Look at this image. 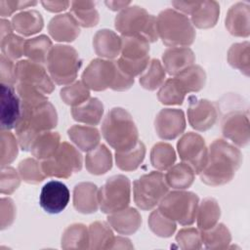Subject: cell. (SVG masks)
<instances>
[{
  "instance_id": "obj_1",
  "label": "cell",
  "mask_w": 250,
  "mask_h": 250,
  "mask_svg": "<svg viewBox=\"0 0 250 250\" xmlns=\"http://www.w3.org/2000/svg\"><path fill=\"white\" fill-rule=\"evenodd\" d=\"M241 163L240 150L229 143L217 139L211 143L206 164L198 175L208 186H222L232 180Z\"/></svg>"
},
{
  "instance_id": "obj_51",
  "label": "cell",
  "mask_w": 250,
  "mask_h": 250,
  "mask_svg": "<svg viewBox=\"0 0 250 250\" xmlns=\"http://www.w3.org/2000/svg\"><path fill=\"white\" fill-rule=\"evenodd\" d=\"M21 184V177L19 172L11 166L1 167L0 177V191L2 194L13 193Z\"/></svg>"
},
{
  "instance_id": "obj_46",
  "label": "cell",
  "mask_w": 250,
  "mask_h": 250,
  "mask_svg": "<svg viewBox=\"0 0 250 250\" xmlns=\"http://www.w3.org/2000/svg\"><path fill=\"white\" fill-rule=\"evenodd\" d=\"M148 227L150 230L160 237H170L176 230V223L165 216L158 209L153 210L148 217Z\"/></svg>"
},
{
  "instance_id": "obj_45",
  "label": "cell",
  "mask_w": 250,
  "mask_h": 250,
  "mask_svg": "<svg viewBox=\"0 0 250 250\" xmlns=\"http://www.w3.org/2000/svg\"><path fill=\"white\" fill-rule=\"evenodd\" d=\"M60 96L64 104L73 107L87 101L90 98V91L82 81H75L62 88Z\"/></svg>"
},
{
  "instance_id": "obj_19",
  "label": "cell",
  "mask_w": 250,
  "mask_h": 250,
  "mask_svg": "<svg viewBox=\"0 0 250 250\" xmlns=\"http://www.w3.org/2000/svg\"><path fill=\"white\" fill-rule=\"evenodd\" d=\"M222 134L238 146H244L249 142V119L242 111H230L222 121Z\"/></svg>"
},
{
  "instance_id": "obj_20",
  "label": "cell",
  "mask_w": 250,
  "mask_h": 250,
  "mask_svg": "<svg viewBox=\"0 0 250 250\" xmlns=\"http://www.w3.org/2000/svg\"><path fill=\"white\" fill-rule=\"evenodd\" d=\"M49 34L58 42H72L80 34V25L70 13L55 16L48 24Z\"/></svg>"
},
{
  "instance_id": "obj_6",
  "label": "cell",
  "mask_w": 250,
  "mask_h": 250,
  "mask_svg": "<svg viewBox=\"0 0 250 250\" xmlns=\"http://www.w3.org/2000/svg\"><path fill=\"white\" fill-rule=\"evenodd\" d=\"M114 26L122 36H138L148 43L158 40L156 18L138 5L121 10L114 20Z\"/></svg>"
},
{
  "instance_id": "obj_24",
  "label": "cell",
  "mask_w": 250,
  "mask_h": 250,
  "mask_svg": "<svg viewBox=\"0 0 250 250\" xmlns=\"http://www.w3.org/2000/svg\"><path fill=\"white\" fill-rule=\"evenodd\" d=\"M109 226L120 234H133L142 225V217L139 211L133 207H127L118 212L108 214Z\"/></svg>"
},
{
  "instance_id": "obj_12",
  "label": "cell",
  "mask_w": 250,
  "mask_h": 250,
  "mask_svg": "<svg viewBox=\"0 0 250 250\" xmlns=\"http://www.w3.org/2000/svg\"><path fill=\"white\" fill-rule=\"evenodd\" d=\"M131 196V183L124 175L108 178L98 190L99 207L103 213L111 214L128 207Z\"/></svg>"
},
{
  "instance_id": "obj_42",
  "label": "cell",
  "mask_w": 250,
  "mask_h": 250,
  "mask_svg": "<svg viewBox=\"0 0 250 250\" xmlns=\"http://www.w3.org/2000/svg\"><path fill=\"white\" fill-rule=\"evenodd\" d=\"M201 240L208 249H224L227 248L231 240L230 232L224 224H216L213 228L200 230Z\"/></svg>"
},
{
  "instance_id": "obj_26",
  "label": "cell",
  "mask_w": 250,
  "mask_h": 250,
  "mask_svg": "<svg viewBox=\"0 0 250 250\" xmlns=\"http://www.w3.org/2000/svg\"><path fill=\"white\" fill-rule=\"evenodd\" d=\"M104 114V104L98 98H89L79 105L71 108V115L77 122L87 125H98Z\"/></svg>"
},
{
  "instance_id": "obj_17",
  "label": "cell",
  "mask_w": 250,
  "mask_h": 250,
  "mask_svg": "<svg viewBox=\"0 0 250 250\" xmlns=\"http://www.w3.org/2000/svg\"><path fill=\"white\" fill-rule=\"evenodd\" d=\"M154 128L162 140H174L186 129L184 111L178 108H163L155 116Z\"/></svg>"
},
{
  "instance_id": "obj_23",
  "label": "cell",
  "mask_w": 250,
  "mask_h": 250,
  "mask_svg": "<svg viewBox=\"0 0 250 250\" xmlns=\"http://www.w3.org/2000/svg\"><path fill=\"white\" fill-rule=\"evenodd\" d=\"M98 188L90 182L77 184L73 188V206L82 214L95 213L99 208Z\"/></svg>"
},
{
  "instance_id": "obj_35",
  "label": "cell",
  "mask_w": 250,
  "mask_h": 250,
  "mask_svg": "<svg viewBox=\"0 0 250 250\" xmlns=\"http://www.w3.org/2000/svg\"><path fill=\"white\" fill-rule=\"evenodd\" d=\"M221 209L216 199L206 197L198 205L196 213L197 227L200 230H206L213 228L220 219Z\"/></svg>"
},
{
  "instance_id": "obj_3",
  "label": "cell",
  "mask_w": 250,
  "mask_h": 250,
  "mask_svg": "<svg viewBox=\"0 0 250 250\" xmlns=\"http://www.w3.org/2000/svg\"><path fill=\"white\" fill-rule=\"evenodd\" d=\"M82 82L88 89L104 91H125L134 84V78L125 74L116 61L95 59L90 62L82 73Z\"/></svg>"
},
{
  "instance_id": "obj_49",
  "label": "cell",
  "mask_w": 250,
  "mask_h": 250,
  "mask_svg": "<svg viewBox=\"0 0 250 250\" xmlns=\"http://www.w3.org/2000/svg\"><path fill=\"white\" fill-rule=\"evenodd\" d=\"M25 41L22 37L10 33L5 37L1 38L0 48L4 56L12 61L18 60L24 56V45Z\"/></svg>"
},
{
  "instance_id": "obj_7",
  "label": "cell",
  "mask_w": 250,
  "mask_h": 250,
  "mask_svg": "<svg viewBox=\"0 0 250 250\" xmlns=\"http://www.w3.org/2000/svg\"><path fill=\"white\" fill-rule=\"evenodd\" d=\"M46 64L49 75L56 84L69 85L76 79L82 60L73 47L58 44L51 49Z\"/></svg>"
},
{
  "instance_id": "obj_29",
  "label": "cell",
  "mask_w": 250,
  "mask_h": 250,
  "mask_svg": "<svg viewBox=\"0 0 250 250\" xmlns=\"http://www.w3.org/2000/svg\"><path fill=\"white\" fill-rule=\"evenodd\" d=\"M69 139L83 151H90L95 148L101 140L99 130L89 125H73L67 130Z\"/></svg>"
},
{
  "instance_id": "obj_53",
  "label": "cell",
  "mask_w": 250,
  "mask_h": 250,
  "mask_svg": "<svg viewBox=\"0 0 250 250\" xmlns=\"http://www.w3.org/2000/svg\"><path fill=\"white\" fill-rule=\"evenodd\" d=\"M1 229L9 228L16 217V206L14 201L9 197L1 198Z\"/></svg>"
},
{
  "instance_id": "obj_15",
  "label": "cell",
  "mask_w": 250,
  "mask_h": 250,
  "mask_svg": "<svg viewBox=\"0 0 250 250\" xmlns=\"http://www.w3.org/2000/svg\"><path fill=\"white\" fill-rule=\"evenodd\" d=\"M218 114V106L215 103L195 96L188 97V119L193 129L200 132L209 130L215 125Z\"/></svg>"
},
{
  "instance_id": "obj_4",
  "label": "cell",
  "mask_w": 250,
  "mask_h": 250,
  "mask_svg": "<svg viewBox=\"0 0 250 250\" xmlns=\"http://www.w3.org/2000/svg\"><path fill=\"white\" fill-rule=\"evenodd\" d=\"M102 135L115 151L133 147L139 141V133L132 115L122 107H113L105 115Z\"/></svg>"
},
{
  "instance_id": "obj_30",
  "label": "cell",
  "mask_w": 250,
  "mask_h": 250,
  "mask_svg": "<svg viewBox=\"0 0 250 250\" xmlns=\"http://www.w3.org/2000/svg\"><path fill=\"white\" fill-rule=\"evenodd\" d=\"M220 5L216 1H200L192 12L190 21L197 28H211L219 19Z\"/></svg>"
},
{
  "instance_id": "obj_55",
  "label": "cell",
  "mask_w": 250,
  "mask_h": 250,
  "mask_svg": "<svg viewBox=\"0 0 250 250\" xmlns=\"http://www.w3.org/2000/svg\"><path fill=\"white\" fill-rule=\"evenodd\" d=\"M199 2L200 1H173L172 5L176 11H180V13L184 15H191L199 5Z\"/></svg>"
},
{
  "instance_id": "obj_41",
  "label": "cell",
  "mask_w": 250,
  "mask_h": 250,
  "mask_svg": "<svg viewBox=\"0 0 250 250\" xmlns=\"http://www.w3.org/2000/svg\"><path fill=\"white\" fill-rule=\"evenodd\" d=\"M187 93L198 92L206 82V73L204 69L197 64H192L175 76Z\"/></svg>"
},
{
  "instance_id": "obj_57",
  "label": "cell",
  "mask_w": 250,
  "mask_h": 250,
  "mask_svg": "<svg viewBox=\"0 0 250 250\" xmlns=\"http://www.w3.org/2000/svg\"><path fill=\"white\" fill-rule=\"evenodd\" d=\"M131 241L128 238L122 236H114L110 248H133V245L130 243Z\"/></svg>"
},
{
  "instance_id": "obj_16",
  "label": "cell",
  "mask_w": 250,
  "mask_h": 250,
  "mask_svg": "<svg viewBox=\"0 0 250 250\" xmlns=\"http://www.w3.org/2000/svg\"><path fill=\"white\" fill-rule=\"evenodd\" d=\"M70 199L68 188L60 181H49L41 188L39 204L49 214H59L65 209Z\"/></svg>"
},
{
  "instance_id": "obj_52",
  "label": "cell",
  "mask_w": 250,
  "mask_h": 250,
  "mask_svg": "<svg viewBox=\"0 0 250 250\" xmlns=\"http://www.w3.org/2000/svg\"><path fill=\"white\" fill-rule=\"evenodd\" d=\"M0 78L1 84L15 86L17 84L16 63L3 54L0 57Z\"/></svg>"
},
{
  "instance_id": "obj_13",
  "label": "cell",
  "mask_w": 250,
  "mask_h": 250,
  "mask_svg": "<svg viewBox=\"0 0 250 250\" xmlns=\"http://www.w3.org/2000/svg\"><path fill=\"white\" fill-rule=\"evenodd\" d=\"M177 150L182 161L189 165L195 174H199L206 164L208 154L204 139L197 133L188 132L178 141Z\"/></svg>"
},
{
  "instance_id": "obj_34",
  "label": "cell",
  "mask_w": 250,
  "mask_h": 250,
  "mask_svg": "<svg viewBox=\"0 0 250 250\" xmlns=\"http://www.w3.org/2000/svg\"><path fill=\"white\" fill-rule=\"evenodd\" d=\"M62 248L87 249L89 248V229L81 223L68 226L62 235Z\"/></svg>"
},
{
  "instance_id": "obj_48",
  "label": "cell",
  "mask_w": 250,
  "mask_h": 250,
  "mask_svg": "<svg viewBox=\"0 0 250 250\" xmlns=\"http://www.w3.org/2000/svg\"><path fill=\"white\" fill-rule=\"evenodd\" d=\"M19 142L9 130H1V167L9 166L18 156Z\"/></svg>"
},
{
  "instance_id": "obj_32",
  "label": "cell",
  "mask_w": 250,
  "mask_h": 250,
  "mask_svg": "<svg viewBox=\"0 0 250 250\" xmlns=\"http://www.w3.org/2000/svg\"><path fill=\"white\" fill-rule=\"evenodd\" d=\"M164 177L169 188L175 189H186L192 185L195 173L189 165L185 162H181L170 167Z\"/></svg>"
},
{
  "instance_id": "obj_21",
  "label": "cell",
  "mask_w": 250,
  "mask_h": 250,
  "mask_svg": "<svg viewBox=\"0 0 250 250\" xmlns=\"http://www.w3.org/2000/svg\"><path fill=\"white\" fill-rule=\"evenodd\" d=\"M195 55L188 47H170L162 55L165 71L176 76L188 66L194 64Z\"/></svg>"
},
{
  "instance_id": "obj_11",
  "label": "cell",
  "mask_w": 250,
  "mask_h": 250,
  "mask_svg": "<svg viewBox=\"0 0 250 250\" xmlns=\"http://www.w3.org/2000/svg\"><path fill=\"white\" fill-rule=\"evenodd\" d=\"M169 187L164 174L160 171H151L134 181V201L142 210H151L159 204L166 195Z\"/></svg>"
},
{
  "instance_id": "obj_10",
  "label": "cell",
  "mask_w": 250,
  "mask_h": 250,
  "mask_svg": "<svg viewBox=\"0 0 250 250\" xmlns=\"http://www.w3.org/2000/svg\"><path fill=\"white\" fill-rule=\"evenodd\" d=\"M40 163L46 177L67 179L81 171L83 158L74 146L62 142L51 157L41 160Z\"/></svg>"
},
{
  "instance_id": "obj_31",
  "label": "cell",
  "mask_w": 250,
  "mask_h": 250,
  "mask_svg": "<svg viewBox=\"0 0 250 250\" xmlns=\"http://www.w3.org/2000/svg\"><path fill=\"white\" fill-rule=\"evenodd\" d=\"M61 145V136L58 132L45 131L37 136L33 142L30 152L38 160L51 157Z\"/></svg>"
},
{
  "instance_id": "obj_25",
  "label": "cell",
  "mask_w": 250,
  "mask_h": 250,
  "mask_svg": "<svg viewBox=\"0 0 250 250\" xmlns=\"http://www.w3.org/2000/svg\"><path fill=\"white\" fill-rule=\"evenodd\" d=\"M95 53L104 59H114L120 54L121 37L110 29H100L93 37Z\"/></svg>"
},
{
  "instance_id": "obj_37",
  "label": "cell",
  "mask_w": 250,
  "mask_h": 250,
  "mask_svg": "<svg viewBox=\"0 0 250 250\" xmlns=\"http://www.w3.org/2000/svg\"><path fill=\"white\" fill-rule=\"evenodd\" d=\"M53 48L51 39L42 34L25 41L24 56L38 63H46L49 53Z\"/></svg>"
},
{
  "instance_id": "obj_47",
  "label": "cell",
  "mask_w": 250,
  "mask_h": 250,
  "mask_svg": "<svg viewBox=\"0 0 250 250\" xmlns=\"http://www.w3.org/2000/svg\"><path fill=\"white\" fill-rule=\"evenodd\" d=\"M18 172L21 179L27 184H38L46 178L42 171L41 163L31 157L25 158L19 163Z\"/></svg>"
},
{
  "instance_id": "obj_27",
  "label": "cell",
  "mask_w": 250,
  "mask_h": 250,
  "mask_svg": "<svg viewBox=\"0 0 250 250\" xmlns=\"http://www.w3.org/2000/svg\"><path fill=\"white\" fill-rule=\"evenodd\" d=\"M11 22L14 30L23 36L36 34L44 25L43 18L36 10H26L16 14L13 16Z\"/></svg>"
},
{
  "instance_id": "obj_50",
  "label": "cell",
  "mask_w": 250,
  "mask_h": 250,
  "mask_svg": "<svg viewBox=\"0 0 250 250\" xmlns=\"http://www.w3.org/2000/svg\"><path fill=\"white\" fill-rule=\"evenodd\" d=\"M176 241L182 249H200L202 246L201 232L194 228H186L178 231Z\"/></svg>"
},
{
  "instance_id": "obj_18",
  "label": "cell",
  "mask_w": 250,
  "mask_h": 250,
  "mask_svg": "<svg viewBox=\"0 0 250 250\" xmlns=\"http://www.w3.org/2000/svg\"><path fill=\"white\" fill-rule=\"evenodd\" d=\"M0 92V124L1 130L15 129L21 113V99L14 86L1 84Z\"/></svg>"
},
{
  "instance_id": "obj_14",
  "label": "cell",
  "mask_w": 250,
  "mask_h": 250,
  "mask_svg": "<svg viewBox=\"0 0 250 250\" xmlns=\"http://www.w3.org/2000/svg\"><path fill=\"white\" fill-rule=\"evenodd\" d=\"M17 83L31 86L44 95L55 90V84L41 63L30 60H21L16 63Z\"/></svg>"
},
{
  "instance_id": "obj_33",
  "label": "cell",
  "mask_w": 250,
  "mask_h": 250,
  "mask_svg": "<svg viewBox=\"0 0 250 250\" xmlns=\"http://www.w3.org/2000/svg\"><path fill=\"white\" fill-rule=\"evenodd\" d=\"M145 156L146 146L142 141H138V143L129 149L115 151L116 166L125 172L135 171L144 161Z\"/></svg>"
},
{
  "instance_id": "obj_38",
  "label": "cell",
  "mask_w": 250,
  "mask_h": 250,
  "mask_svg": "<svg viewBox=\"0 0 250 250\" xmlns=\"http://www.w3.org/2000/svg\"><path fill=\"white\" fill-rule=\"evenodd\" d=\"M89 248L109 249L113 240L110 226L104 222L97 221L89 226Z\"/></svg>"
},
{
  "instance_id": "obj_39",
  "label": "cell",
  "mask_w": 250,
  "mask_h": 250,
  "mask_svg": "<svg viewBox=\"0 0 250 250\" xmlns=\"http://www.w3.org/2000/svg\"><path fill=\"white\" fill-rule=\"evenodd\" d=\"M186 94L187 92L180 81L176 77H173L167 79L161 85L157 93V98L162 104L178 105L183 104Z\"/></svg>"
},
{
  "instance_id": "obj_2",
  "label": "cell",
  "mask_w": 250,
  "mask_h": 250,
  "mask_svg": "<svg viewBox=\"0 0 250 250\" xmlns=\"http://www.w3.org/2000/svg\"><path fill=\"white\" fill-rule=\"evenodd\" d=\"M21 113L15 127L20 147L30 151V147L39 134L50 131L58 124V114L55 106L49 102L21 103Z\"/></svg>"
},
{
  "instance_id": "obj_28",
  "label": "cell",
  "mask_w": 250,
  "mask_h": 250,
  "mask_svg": "<svg viewBox=\"0 0 250 250\" xmlns=\"http://www.w3.org/2000/svg\"><path fill=\"white\" fill-rule=\"evenodd\" d=\"M85 166L92 175H103L112 167V156L110 150L104 145H98L88 151L85 157Z\"/></svg>"
},
{
  "instance_id": "obj_22",
  "label": "cell",
  "mask_w": 250,
  "mask_h": 250,
  "mask_svg": "<svg viewBox=\"0 0 250 250\" xmlns=\"http://www.w3.org/2000/svg\"><path fill=\"white\" fill-rule=\"evenodd\" d=\"M249 8L247 2H237L229 9L226 17V27L230 34L238 37H248Z\"/></svg>"
},
{
  "instance_id": "obj_59",
  "label": "cell",
  "mask_w": 250,
  "mask_h": 250,
  "mask_svg": "<svg viewBox=\"0 0 250 250\" xmlns=\"http://www.w3.org/2000/svg\"><path fill=\"white\" fill-rule=\"evenodd\" d=\"M13 25H12V22L9 21L8 20H5L4 18L1 19L0 21V36L1 38L5 37L6 35L10 34V33H13L12 30H13Z\"/></svg>"
},
{
  "instance_id": "obj_8",
  "label": "cell",
  "mask_w": 250,
  "mask_h": 250,
  "mask_svg": "<svg viewBox=\"0 0 250 250\" xmlns=\"http://www.w3.org/2000/svg\"><path fill=\"white\" fill-rule=\"evenodd\" d=\"M197 194L183 189L167 192L158 204V210L182 226L194 223L198 208Z\"/></svg>"
},
{
  "instance_id": "obj_54",
  "label": "cell",
  "mask_w": 250,
  "mask_h": 250,
  "mask_svg": "<svg viewBox=\"0 0 250 250\" xmlns=\"http://www.w3.org/2000/svg\"><path fill=\"white\" fill-rule=\"evenodd\" d=\"M36 4H37L36 1L0 0V15L2 18L9 17L16 11L32 7V6H35Z\"/></svg>"
},
{
  "instance_id": "obj_5",
  "label": "cell",
  "mask_w": 250,
  "mask_h": 250,
  "mask_svg": "<svg viewBox=\"0 0 250 250\" xmlns=\"http://www.w3.org/2000/svg\"><path fill=\"white\" fill-rule=\"evenodd\" d=\"M158 38L169 47H188L195 39V29L190 20L184 14L165 9L156 18Z\"/></svg>"
},
{
  "instance_id": "obj_36",
  "label": "cell",
  "mask_w": 250,
  "mask_h": 250,
  "mask_svg": "<svg viewBox=\"0 0 250 250\" xmlns=\"http://www.w3.org/2000/svg\"><path fill=\"white\" fill-rule=\"evenodd\" d=\"M70 14L78 24L83 27H93L99 22V13L92 1L70 2Z\"/></svg>"
},
{
  "instance_id": "obj_9",
  "label": "cell",
  "mask_w": 250,
  "mask_h": 250,
  "mask_svg": "<svg viewBox=\"0 0 250 250\" xmlns=\"http://www.w3.org/2000/svg\"><path fill=\"white\" fill-rule=\"evenodd\" d=\"M149 62V43L138 36H121L118 67L127 75H141Z\"/></svg>"
},
{
  "instance_id": "obj_43",
  "label": "cell",
  "mask_w": 250,
  "mask_h": 250,
  "mask_svg": "<svg viewBox=\"0 0 250 250\" xmlns=\"http://www.w3.org/2000/svg\"><path fill=\"white\" fill-rule=\"evenodd\" d=\"M176 152L173 146L167 143L155 144L150 151V163L157 171H166L174 165Z\"/></svg>"
},
{
  "instance_id": "obj_58",
  "label": "cell",
  "mask_w": 250,
  "mask_h": 250,
  "mask_svg": "<svg viewBox=\"0 0 250 250\" xmlns=\"http://www.w3.org/2000/svg\"><path fill=\"white\" fill-rule=\"evenodd\" d=\"M104 4L111 11H121L128 7L131 2L130 1H105Z\"/></svg>"
},
{
  "instance_id": "obj_40",
  "label": "cell",
  "mask_w": 250,
  "mask_h": 250,
  "mask_svg": "<svg viewBox=\"0 0 250 250\" xmlns=\"http://www.w3.org/2000/svg\"><path fill=\"white\" fill-rule=\"evenodd\" d=\"M165 76L166 71L160 61L157 59H152L149 61L144 72L140 75L139 81L143 88L153 91L161 87V85L164 83Z\"/></svg>"
},
{
  "instance_id": "obj_56",
  "label": "cell",
  "mask_w": 250,
  "mask_h": 250,
  "mask_svg": "<svg viewBox=\"0 0 250 250\" xmlns=\"http://www.w3.org/2000/svg\"><path fill=\"white\" fill-rule=\"evenodd\" d=\"M45 10L52 13H59L66 10L70 6L69 1H41Z\"/></svg>"
},
{
  "instance_id": "obj_44",
  "label": "cell",
  "mask_w": 250,
  "mask_h": 250,
  "mask_svg": "<svg viewBox=\"0 0 250 250\" xmlns=\"http://www.w3.org/2000/svg\"><path fill=\"white\" fill-rule=\"evenodd\" d=\"M228 62L246 76L249 75V42L235 43L228 52Z\"/></svg>"
}]
</instances>
